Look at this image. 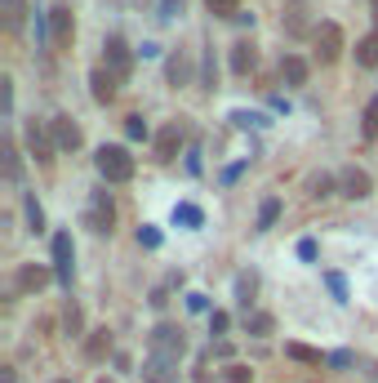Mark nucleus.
Listing matches in <instances>:
<instances>
[{"instance_id":"obj_29","label":"nucleus","mask_w":378,"mask_h":383,"mask_svg":"<svg viewBox=\"0 0 378 383\" xmlns=\"http://www.w3.org/2000/svg\"><path fill=\"white\" fill-rule=\"evenodd\" d=\"M307 192H312V196H316V201H325V196H334V178H329V174H316V178H312V183H307Z\"/></svg>"},{"instance_id":"obj_33","label":"nucleus","mask_w":378,"mask_h":383,"mask_svg":"<svg viewBox=\"0 0 378 383\" xmlns=\"http://www.w3.org/2000/svg\"><path fill=\"white\" fill-rule=\"evenodd\" d=\"M0 107H5V116L14 112V80L9 76H0Z\"/></svg>"},{"instance_id":"obj_10","label":"nucleus","mask_w":378,"mask_h":383,"mask_svg":"<svg viewBox=\"0 0 378 383\" xmlns=\"http://www.w3.org/2000/svg\"><path fill=\"white\" fill-rule=\"evenodd\" d=\"M116 71H107V67H94L89 71V94H94V103H112L116 99Z\"/></svg>"},{"instance_id":"obj_27","label":"nucleus","mask_w":378,"mask_h":383,"mask_svg":"<svg viewBox=\"0 0 378 383\" xmlns=\"http://www.w3.org/2000/svg\"><path fill=\"white\" fill-rule=\"evenodd\" d=\"M0 157H5V178H9V183H14V178H18V152H14V143H0Z\"/></svg>"},{"instance_id":"obj_46","label":"nucleus","mask_w":378,"mask_h":383,"mask_svg":"<svg viewBox=\"0 0 378 383\" xmlns=\"http://www.w3.org/2000/svg\"><path fill=\"white\" fill-rule=\"evenodd\" d=\"M54 383H71V379H54Z\"/></svg>"},{"instance_id":"obj_9","label":"nucleus","mask_w":378,"mask_h":383,"mask_svg":"<svg viewBox=\"0 0 378 383\" xmlns=\"http://www.w3.org/2000/svg\"><path fill=\"white\" fill-rule=\"evenodd\" d=\"M338 187H343V196H351V201H365L374 192V178L365 174V170H356V165H351V170H343V178H338Z\"/></svg>"},{"instance_id":"obj_3","label":"nucleus","mask_w":378,"mask_h":383,"mask_svg":"<svg viewBox=\"0 0 378 383\" xmlns=\"http://www.w3.org/2000/svg\"><path fill=\"white\" fill-rule=\"evenodd\" d=\"M182 121H169L161 125V134H156V165H174L178 161V147H182Z\"/></svg>"},{"instance_id":"obj_6","label":"nucleus","mask_w":378,"mask_h":383,"mask_svg":"<svg viewBox=\"0 0 378 383\" xmlns=\"http://www.w3.org/2000/svg\"><path fill=\"white\" fill-rule=\"evenodd\" d=\"M71 272H76V250H71V232H58L54 236V277L71 285Z\"/></svg>"},{"instance_id":"obj_31","label":"nucleus","mask_w":378,"mask_h":383,"mask_svg":"<svg viewBox=\"0 0 378 383\" xmlns=\"http://www.w3.org/2000/svg\"><path fill=\"white\" fill-rule=\"evenodd\" d=\"M325 285H329V294H334L338 303H347V281L338 277V272H325Z\"/></svg>"},{"instance_id":"obj_23","label":"nucleus","mask_w":378,"mask_h":383,"mask_svg":"<svg viewBox=\"0 0 378 383\" xmlns=\"http://www.w3.org/2000/svg\"><path fill=\"white\" fill-rule=\"evenodd\" d=\"M254 290H259V277H254V272H240V277H236V303L249 308L254 303Z\"/></svg>"},{"instance_id":"obj_16","label":"nucleus","mask_w":378,"mask_h":383,"mask_svg":"<svg viewBox=\"0 0 378 383\" xmlns=\"http://www.w3.org/2000/svg\"><path fill=\"white\" fill-rule=\"evenodd\" d=\"M103 50H107V63L116 67V76H125V71H129V45L120 41V36H107Z\"/></svg>"},{"instance_id":"obj_12","label":"nucleus","mask_w":378,"mask_h":383,"mask_svg":"<svg viewBox=\"0 0 378 383\" xmlns=\"http://www.w3.org/2000/svg\"><path fill=\"white\" fill-rule=\"evenodd\" d=\"M254 67H259V50H254L249 41H236L231 45V71L245 76V71H254Z\"/></svg>"},{"instance_id":"obj_21","label":"nucleus","mask_w":378,"mask_h":383,"mask_svg":"<svg viewBox=\"0 0 378 383\" xmlns=\"http://www.w3.org/2000/svg\"><path fill=\"white\" fill-rule=\"evenodd\" d=\"M356 63H361V67H378V31H370V36L356 45Z\"/></svg>"},{"instance_id":"obj_39","label":"nucleus","mask_w":378,"mask_h":383,"mask_svg":"<svg viewBox=\"0 0 378 383\" xmlns=\"http://www.w3.org/2000/svg\"><path fill=\"white\" fill-rule=\"evenodd\" d=\"M231 121H236L240 129H249V125H267L263 116H254V112H236V116H231Z\"/></svg>"},{"instance_id":"obj_44","label":"nucleus","mask_w":378,"mask_h":383,"mask_svg":"<svg viewBox=\"0 0 378 383\" xmlns=\"http://www.w3.org/2000/svg\"><path fill=\"white\" fill-rule=\"evenodd\" d=\"M187 170H191V174H201V152H196V147L187 152Z\"/></svg>"},{"instance_id":"obj_5","label":"nucleus","mask_w":378,"mask_h":383,"mask_svg":"<svg viewBox=\"0 0 378 383\" xmlns=\"http://www.w3.org/2000/svg\"><path fill=\"white\" fill-rule=\"evenodd\" d=\"M50 36L58 50H71V41H76V18H71L67 5H54L50 9Z\"/></svg>"},{"instance_id":"obj_20","label":"nucleus","mask_w":378,"mask_h":383,"mask_svg":"<svg viewBox=\"0 0 378 383\" xmlns=\"http://www.w3.org/2000/svg\"><path fill=\"white\" fill-rule=\"evenodd\" d=\"M174 223H178V227H201V223H205V214H201V205L182 201V205H174Z\"/></svg>"},{"instance_id":"obj_11","label":"nucleus","mask_w":378,"mask_h":383,"mask_svg":"<svg viewBox=\"0 0 378 383\" xmlns=\"http://www.w3.org/2000/svg\"><path fill=\"white\" fill-rule=\"evenodd\" d=\"M27 147H31V157L41 161V165H50L54 157V143H50V134H45V125H36V121H27Z\"/></svg>"},{"instance_id":"obj_15","label":"nucleus","mask_w":378,"mask_h":383,"mask_svg":"<svg viewBox=\"0 0 378 383\" xmlns=\"http://www.w3.org/2000/svg\"><path fill=\"white\" fill-rule=\"evenodd\" d=\"M178 361H165V356H152L147 366H143V379L147 383H174L178 379V370H174Z\"/></svg>"},{"instance_id":"obj_30","label":"nucleus","mask_w":378,"mask_h":383,"mask_svg":"<svg viewBox=\"0 0 378 383\" xmlns=\"http://www.w3.org/2000/svg\"><path fill=\"white\" fill-rule=\"evenodd\" d=\"M272 326H276V321L267 317V312H254V317H245V330H249V334H272Z\"/></svg>"},{"instance_id":"obj_18","label":"nucleus","mask_w":378,"mask_h":383,"mask_svg":"<svg viewBox=\"0 0 378 383\" xmlns=\"http://www.w3.org/2000/svg\"><path fill=\"white\" fill-rule=\"evenodd\" d=\"M285 356L298 366H325L329 356H321V348H307V343H285Z\"/></svg>"},{"instance_id":"obj_17","label":"nucleus","mask_w":378,"mask_h":383,"mask_svg":"<svg viewBox=\"0 0 378 383\" xmlns=\"http://www.w3.org/2000/svg\"><path fill=\"white\" fill-rule=\"evenodd\" d=\"M280 76H285V85H307V58L285 54L280 58Z\"/></svg>"},{"instance_id":"obj_4","label":"nucleus","mask_w":378,"mask_h":383,"mask_svg":"<svg viewBox=\"0 0 378 383\" xmlns=\"http://www.w3.org/2000/svg\"><path fill=\"white\" fill-rule=\"evenodd\" d=\"M338 54H343V27L338 22H321L316 27V58L321 63H338Z\"/></svg>"},{"instance_id":"obj_22","label":"nucleus","mask_w":378,"mask_h":383,"mask_svg":"<svg viewBox=\"0 0 378 383\" xmlns=\"http://www.w3.org/2000/svg\"><path fill=\"white\" fill-rule=\"evenodd\" d=\"M361 138H365V143L378 138V94L370 99V107H365V116H361Z\"/></svg>"},{"instance_id":"obj_32","label":"nucleus","mask_w":378,"mask_h":383,"mask_svg":"<svg viewBox=\"0 0 378 383\" xmlns=\"http://www.w3.org/2000/svg\"><path fill=\"white\" fill-rule=\"evenodd\" d=\"M63 326H67V334H80L85 317H80V308H76V303H67V312H63Z\"/></svg>"},{"instance_id":"obj_26","label":"nucleus","mask_w":378,"mask_h":383,"mask_svg":"<svg viewBox=\"0 0 378 383\" xmlns=\"http://www.w3.org/2000/svg\"><path fill=\"white\" fill-rule=\"evenodd\" d=\"M22 214H27V227H31V232H45V210L36 205V196L22 201Z\"/></svg>"},{"instance_id":"obj_25","label":"nucleus","mask_w":378,"mask_h":383,"mask_svg":"<svg viewBox=\"0 0 378 383\" xmlns=\"http://www.w3.org/2000/svg\"><path fill=\"white\" fill-rule=\"evenodd\" d=\"M280 219V196H267L263 201V210H259V232H267V227H272Z\"/></svg>"},{"instance_id":"obj_37","label":"nucleus","mask_w":378,"mask_h":383,"mask_svg":"<svg viewBox=\"0 0 378 383\" xmlns=\"http://www.w3.org/2000/svg\"><path fill=\"white\" fill-rule=\"evenodd\" d=\"M227 326H231L227 312H210V334H227Z\"/></svg>"},{"instance_id":"obj_24","label":"nucleus","mask_w":378,"mask_h":383,"mask_svg":"<svg viewBox=\"0 0 378 383\" xmlns=\"http://www.w3.org/2000/svg\"><path fill=\"white\" fill-rule=\"evenodd\" d=\"M214 18H240V0H205Z\"/></svg>"},{"instance_id":"obj_13","label":"nucleus","mask_w":378,"mask_h":383,"mask_svg":"<svg viewBox=\"0 0 378 383\" xmlns=\"http://www.w3.org/2000/svg\"><path fill=\"white\" fill-rule=\"evenodd\" d=\"M45 285H50V268H41V263H27V268H18V290L36 294V290H45Z\"/></svg>"},{"instance_id":"obj_38","label":"nucleus","mask_w":378,"mask_h":383,"mask_svg":"<svg viewBox=\"0 0 378 383\" xmlns=\"http://www.w3.org/2000/svg\"><path fill=\"white\" fill-rule=\"evenodd\" d=\"M178 14H182V0H161V18L165 22H174Z\"/></svg>"},{"instance_id":"obj_1","label":"nucleus","mask_w":378,"mask_h":383,"mask_svg":"<svg viewBox=\"0 0 378 383\" xmlns=\"http://www.w3.org/2000/svg\"><path fill=\"white\" fill-rule=\"evenodd\" d=\"M94 165H99V174L107 178V183H129L133 178V157L125 147H107L103 143V147L94 152Z\"/></svg>"},{"instance_id":"obj_36","label":"nucleus","mask_w":378,"mask_h":383,"mask_svg":"<svg viewBox=\"0 0 378 383\" xmlns=\"http://www.w3.org/2000/svg\"><path fill=\"white\" fill-rule=\"evenodd\" d=\"M249 375H254L249 366H227V375H223V379H227V383H249Z\"/></svg>"},{"instance_id":"obj_2","label":"nucleus","mask_w":378,"mask_h":383,"mask_svg":"<svg viewBox=\"0 0 378 383\" xmlns=\"http://www.w3.org/2000/svg\"><path fill=\"white\" fill-rule=\"evenodd\" d=\"M187 352V339H182L178 326H156L152 330V356H165V361H178Z\"/></svg>"},{"instance_id":"obj_14","label":"nucleus","mask_w":378,"mask_h":383,"mask_svg":"<svg viewBox=\"0 0 378 383\" xmlns=\"http://www.w3.org/2000/svg\"><path fill=\"white\" fill-rule=\"evenodd\" d=\"M85 356H89V361H107V356H112V330H89Z\"/></svg>"},{"instance_id":"obj_7","label":"nucleus","mask_w":378,"mask_h":383,"mask_svg":"<svg viewBox=\"0 0 378 383\" xmlns=\"http://www.w3.org/2000/svg\"><path fill=\"white\" fill-rule=\"evenodd\" d=\"M50 129H54V147H63V152H76L80 143H85V134H80V125L71 121L67 112H63V116H54V121H50Z\"/></svg>"},{"instance_id":"obj_41","label":"nucleus","mask_w":378,"mask_h":383,"mask_svg":"<svg viewBox=\"0 0 378 383\" xmlns=\"http://www.w3.org/2000/svg\"><path fill=\"white\" fill-rule=\"evenodd\" d=\"M187 308H191V312H210V298H205V294H187Z\"/></svg>"},{"instance_id":"obj_35","label":"nucleus","mask_w":378,"mask_h":383,"mask_svg":"<svg viewBox=\"0 0 378 383\" xmlns=\"http://www.w3.org/2000/svg\"><path fill=\"white\" fill-rule=\"evenodd\" d=\"M125 134H129V138H147V121H143V116H129V121H125Z\"/></svg>"},{"instance_id":"obj_40","label":"nucleus","mask_w":378,"mask_h":383,"mask_svg":"<svg viewBox=\"0 0 378 383\" xmlns=\"http://www.w3.org/2000/svg\"><path fill=\"white\" fill-rule=\"evenodd\" d=\"M298 259H303V263L316 259V241H312V236H303V241H298Z\"/></svg>"},{"instance_id":"obj_45","label":"nucleus","mask_w":378,"mask_h":383,"mask_svg":"<svg viewBox=\"0 0 378 383\" xmlns=\"http://www.w3.org/2000/svg\"><path fill=\"white\" fill-rule=\"evenodd\" d=\"M374 22H378V0H374Z\"/></svg>"},{"instance_id":"obj_28","label":"nucleus","mask_w":378,"mask_h":383,"mask_svg":"<svg viewBox=\"0 0 378 383\" xmlns=\"http://www.w3.org/2000/svg\"><path fill=\"white\" fill-rule=\"evenodd\" d=\"M182 80H187V58H182V54H169V85H182Z\"/></svg>"},{"instance_id":"obj_8","label":"nucleus","mask_w":378,"mask_h":383,"mask_svg":"<svg viewBox=\"0 0 378 383\" xmlns=\"http://www.w3.org/2000/svg\"><path fill=\"white\" fill-rule=\"evenodd\" d=\"M112 223H116L112 196H107V192H94V196H89V227H94V232H112Z\"/></svg>"},{"instance_id":"obj_43","label":"nucleus","mask_w":378,"mask_h":383,"mask_svg":"<svg viewBox=\"0 0 378 383\" xmlns=\"http://www.w3.org/2000/svg\"><path fill=\"white\" fill-rule=\"evenodd\" d=\"M329 366H338V370L351 366V352H329Z\"/></svg>"},{"instance_id":"obj_19","label":"nucleus","mask_w":378,"mask_h":383,"mask_svg":"<svg viewBox=\"0 0 378 383\" xmlns=\"http://www.w3.org/2000/svg\"><path fill=\"white\" fill-rule=\"evenodd\" d=\"M22 14H27V5H22V0H0V18H5V31H18V27H22Z\"/></svg>"},{"instance_id":"obj_34","label":"nucleus","mask_w":378,"mask_h":383,"mask_svg":"<svg viewBox=\"0 0 378 383\" xmlns=\"http://www.w3.org/2000/svg\"><path fill=\"white\" fill-rule=\"evenodd\" d=\"M138 245H143V250H156V245H161V232L143 223V227H138Z\"/></svg>"},{"instance_id":"obj_42","label":"nucleus","mask_w":378,"mask_h":383,"mask_svg":"<svg viewBox=\"0 0 378 383\" xmlns=\"http://www.w3.org/2000/svg\"><path fill=\"white\" fill-rule=\"evenodd\" d=\"M245 165H249V161H240V165H231V170L223 174V183H236V178H240V174H245Z\"/></svg>"}]
</instances>
